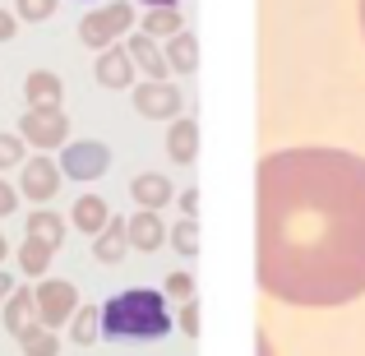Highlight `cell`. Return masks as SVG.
Here are the masks:
<instances>
[{
  "label": "cell",
  "instance_id": "cell-1",
  "mask_svg": "<svg viewBox=\"0 0 365 356\" xmlns=\"http://www.w3.org/2000/svg\"><path fill=\"white\" fill-rule=\"evenodd\" d=\"M259 287L305 310L365 296V158L282 148L259 162Z\"/></svg>",
  "mask_w": 365,
  "mask_h": 356
},
{
  "label": "cell",
  "instance_id": "cell-2",
  "mask_svg": "<svg viewBox=\"0 0 365 356\" xmlns=\"http://www.w3.org/2000/svg\"><path fill=\"white\" fill-rule=\"evenodd\" d=\"M102 333L107 338H167L171 333V315L167 301L158 292H120L102 305Z\"/></svg>",
  "mask_w": 365,
  "mask_h": 356
},
{
  "label": "cell",
  "instance_id": "cell-3",
  "mask_svg": "<svg viewBox=\"0 0 365 356\" xmlns=\"http://www.w3.org/2000/svg\"><path fill=\"white\" fill-rule=\"evenodd\" d=\"M130 24H134V9H130V0H111V5L93 9V14L83 19V24H79V37H83V46L102 51V46L120 42V37L130 33Z\"/></svg>",
  "mask_w": 365,
  "mask_h": 356
},
{
  "label": "cell",
  "instance_id": "cell-4",
  "mask_svg": "<svg viewBox=\"0 0 365 356\" xmlns=\"http://www.w3.org/2000/svg\"><path fill=\"white\" fill-rule=\"evenodd\" d=\"M107 167H111V153L98 139H74L61 153V171L74 180H98V176H107Z\"/></svg>",
  "mask_w": 365,
  "mask_h": 356
},
{
  "label": "cell",
  "instance_id": "cell-5",
  "mask_svg": "<svg viewBox=\"0 0 365 356\" xmlns=\"http://www.w3.org/2000/svg\"><path fill=\"white\" fill-rule=\"evenodd\" d=\"M19 134L37 148H61L65 134H70V121H65L61 107H28L24 121H19Z\"/></svg>",
  "mask_w": 365,
  "mask_h": 356
},
{
  "label": "cell",
  "instance_id": "cell-6",
  "mask_svg": "<svg viewBox=\"0 0 365 356\" xmlns=\"http://www.w3.org/2000/svg\"><path fill=\"white\" fill-rule=\"evenodd\" d=\"M74 310H79L74 283H61V278H51V283H37V315H42V324L61 329V324L74 320Z\"/></svg>",
  "mask_w": 365,
  "mask_h": 356
},
{
  "label": "cell",
  "instance_id": "cell-7",
  "mask_svg": "<svg viewBox=\"0 0 365 356\" xmlns=\"http://www.w3.org/2000/svg\"><path fill=\"white\" fill-rule=\"evenodd\" d=\"M134 107L148 121H176L180 116V88H171L167 79H148L134 88Z\"/></svg>",
  "mask_w": 365,
  "mask_h": 356
},
{
  "label": "cell",
  "instance_id": "cell-8",
  "mask_svg": "<svg viewBox=\"0 0 365 356\" xmlns=\"http://www.w3.org/2000/svg\"><path fill=\"white\" fill-rule=\"evenodd\" d=\"M134 56H130V46H102V56H98V65H93V74H98V83L102 88H130L134 83Z\"/></svg>",
  "mask_w": 365,
  "mask_h": 356
},
{
  "label": "cell",
  "instance_id": "cell-9",
  "mask_svg": "<svg viewBox=\"0 0 365 356\" xmlns=\"http://www.w3.org/2000/svg\"><path fill=\"white\" fill-rule=\"evenodd\" d=\"M61 176H65V171L56 167L51 158H33V162H24L19 185H24V195L33 199V204H42V199H51L56 190H61Z\"/></svg>",
  "mask_w": 365,
  "mask_h": 356
},
{
  "label": "cell",
  "instance_id": "cell-10",
  "mask_svg": "<svg viewBox=\"0 0 365 356\" xmlns=\"http://www.w3.org/2000/svg\"><path fill=\"white\" fill-rule=\"evenodd\" d=\"M162 240H167V227H162L158 208H139V213L130 218V245L143 250V255H153Z\"/></svg>",
  "mask_w": 365,
  "mask_h": 356
},
{
  "label": "cell",
  "instance_id": "cell-11",
  "mask_svg": "<svg viewBox=\"0 0 365 356\" xmlns=\"http://www.w3.org/2000/svg\"><path fill=\"white\" fill-rule=\"evenodd\" d=\"M125 250H130V223H125V218H111V223L98 232V245H93V255H98L102 264H120Z\"/></svg>",
  "mask_w": 365,
  "mask_h": 356
},
{
  "label": "cell",
  "instance_id": "cell-12",
  "mask_svg": "<svg viewBox=\"0 0 365 356\" xmlns=\"http://www.w3.org/2000/svg\"><path fill=\"white\" fill-rule=\"evenodd\" d=\"M125 46H130L134 65H139V70H148V79H167L171 61H167V56L158 51V42H153L148 33H134V37H130V42H125Z\"/></svg>",
  "mask_w": 365,
  "mask_h": 356
},
{
  "label": "cell",
  "instance_id": "cell-13",
  "mask_svg": "<svg viewBox=\"0 0 365 356\" xmlns=\"http://www.w3.org/2000/svg\"><path fill=\"white\" fill-rule=\"evenodd\" d=\"M37 320H42V315H37V292H28V287H19V292H14V296L5 301V329H9V333L19 338V333H24L28 324H37Z\"/></svg>",
  "mask_w": 365,
  "mask_h": 356
},
{
  "label": "cell",
  "instance_id": "cell-14",
  "mask_svg": "<svg viewBox=\"0 0 365 356\" xmlns=\"http://www.w3.org/2000/svg\"><path fill=\"white\" fill-rule=\"evenodd\" d=\"M130 195H134V204H139V208H162L171 199V180L162 176V171H143V176H134Z\"/></svg>",
  "mask_w": 365,
  "mask_h": 356
},
{
  "label": "cell",
  "instance_id": "cell-15",
  "mask_svg": "<svg viewBox=\"0 0 365 356\" xmlns=\"http://www.w3.org/2000/svg\"><path fill=\"white\" fill-rule=\"evenodd\" d=\"M24 98L28 107H61V79L51 70H33L24 79Z\"/></svg>",
  "mask_w": 365,
  "mask_h": 356
},
{
  "label": "cell",
  "instance_id": "cell-16",
  "mask_svg": "<svg viewBox=\"0 0 365 356\" xmlns=\"http://www.w3.org/2000/svg\"><path fill=\"white\" fill-rule=\"evenodd\" d=\"M107 223H111V208L102 204L98 195H83L79 204H74V232H83V236H98Z\"/></svg>",
  "mask_w": 365,
  "mask_h": 356
},
{
  "label": "cell",
  "instance_id": "cell-17",
  "mask_svg": "<svg viewBox=\"0 0 365 356\" xmlns=\"http://www.w3.org/2000/svg\"><path fill=\"white\" fill-rule=\"evenodd\" d=\"M167 153H171V162H195V153H199V125L190 121V116L171 125V134H167Z\"/></svg>",
  "mask_w": 365,
  "mask_h": 356
},
{
  "label": "cell",
  "instance_id": "cell-18",
  "mask_svg": "<svg viewBox=\"0 0 365 356\" xmlns=\"http://www.w3.org/2000/svg\"><path fill=\"white\" fill-rule=\"evenodd\" d=\"M167 61H171V70H180V74H195L199 70V42H195V33H176L167 42Z\"/></svg>",
  "mask_w": 365,
  "mask_h": 356
},
{
  "label": "cell",
  "instance_id": "cell-19",
  "mask_svg": "<svg viewBox=\"0 0 365 356\" xmlns=\"http://www.w3.org/2000/svg\"><path fill=\"white\" fill-rule=\"evenodd\" d=\"M19 347H24V356H56L61 342H56L51 324H28V329L19 333Z\"/></svg>",
  "mask_w": 365,
  "mask_h": 356
},
{
  "label": "cell",
  "instance_id": "cell-20",
  "mask_svg": "<svg viewBox=\"0 0 365 356\" xmlns=\"http://www.w3.org/2000/svg\"><path fill=\"white\" fill-rule=\"evenodd\" d=\"M51 255H56V245H46V240L28 236V240H24V250H19V268H24L28 278H42L46 268H51Z\"/></svg>",
  "mask_w": 365,
  "mask_h": 356
},
{
  "label": "cell",
  "instance_id": "cell-21",
  "mask_svg": "<svg viewBox=\"0 0 365 356\" xmlns=\"http://www.w3.org/2000/svg\"><path fill=\"white\" fill-rule=\"evenodd\" d=\"M28 236L46 240V245H61V240H65V223L51 213V208H33V213H28Z\"/></svg>",
  "mask_w": 365,
  "mask_h": 356
},
{
  "label": "cell",
  "instance_id": "cell-22",
  "mask_svg": "<svg viewBox=\"0 0 365 356\" xmlns=\"http://www.w3.org/2000/svg\"><path fill=\"white\" fill-rule=\"evenodd\" d=\"M143 33H148V37H176L180 33L176 5H148V14H143Z\"/></svg>",
  "mask_w": 365,
  "mask_h": 356
},
{
  "label": "cell",
  "instance_id": "cell-23",
  "mask_svg": "<svg viewBox=\"0 0 365 356\" xmlns=\"http://www.w3.org/2000/svg\"><path fill=\"white\" fill-rule=\"evenodd\" d=\"M70 324H74V342H79V347H93L98 333H102V310L98 305H79Z\"/></svg>",
  "mask_w": 365,
  "mask_h": 356
},
{
  "label": "cell",
  "instance_id": "cell-24",
  "mask_svg": "<svg viewBox=\"0 0 365 356\" xmlns=\"http://www.w3.org/2000/svg\"><path fill=\"white\" fill-rule=\"evenodd\" d=\"M171 250H180V255H199V223L195 218H180L176 227H171Z\"/></svg>",
  "mask_w": 365,
  "mask_h": 356
},
{
  "label": "cell",
  "instance_id": "cell-25",
  "mask_svg": "<svg viewBox=\"0 0 365 356\" xmlns=\"http://www.w3.org/2000/svg\"><path fill=\"white\" fill-rule=\"evenodd\" d=\"M24 134H0V171L9 167H24Z\"/></svg>",
  "mask_w": 365,
  "mask_h": 356
},
{
  "label": "cell",
  "instance_id": "cell-26",
  "mask_svg": "<svg viewBox=\"0 0 365 356\" xmlns=\"http://www.w3.org/2000/svg\"><path fill=\"white\" fill-rule=\"evenodd\" d=\"M51 14H56V0H19V19H28V24H42Z\"/></svg>",
  "mask_w": 365,
  "mask_h": 356
},
{
  "label": "cell",
  "instance_id": "cell-27",
  "mask_svg": "<svg viewBox=\"0 0 365 356\" xmlns=\"http://www.w3.org/2000/svg\"><path fill=\"white\" fill-rule=\"evenodd\" d=\"M167 296H176V301H190V296H195V278H190L185 268H176V273L167 278Z\"/></svg>",
  "mask_w": 365,
  "mask_h": 356
},
{
  "label": "cell",
  "instance_id": "cell-28",
  "mask_svg": "<svg viewBox=\"0 0 365 356\" xmlns=\"http://www.w3.org/2000/svg\"><path fill=\"white\" fill-rule=\"evenodd\" d=\"M180 329H185L190 338H199V301H195V296H190L185 310H180Z\"/></svg>",
  "mask_w": 365,
  "mask_h": 356
},
{
  "label": "cell",
  "instance_id": "cell-29",
  "mask_svg": "<svg viewBox=\"0 0 365 356\" xmlns=\"http://www.w3.org/2000/svg\"><path fill=\"white\" fill-rule=\"evenodd\" d=\"M14 208H19V195L5 185V180H0V218H5V213H14Z\"/></svg>",
  "mask_w": 365,
  "mask_h": 356
},
{
  "label": "cell",
  "instance_id": "cell-30",
  "mask_svg": "<svg viewBox=\"0 0 365 356\" xmlns=\"http://www.w3.org/2000/svg\"><path fill=\"white\" fill-rule=\"evenodd\" d=\"M19 33V24H14V14L9 9H0V42H9V37Z\"/></svg>",
  "mask_w": 365,
  "mask_h": 356
},
{
  "label": "cell",
  "instance_id": "cell-31",
  "mask_svg": "<svg viewBox=\"0 0 365 356\" xmlns=\"http://www.w3.org/2000/svg\"><path fill=\"white\" fill-rule=\"evenodd\" d=\"M180 208H185V218H195V208H199V190H185V195H180Z\"/></svg>",
  "mask_w": 365,
  "mask_h": 356
},
{
  "label": "cell",
  "instance_id": "cell-32",
  "mask_svg": "<svg viewBox=\"0 0 365 356\" xmlns=\"http://www.w3.org/2000/svg\"><path fill=\"white\" fill-rule=\"evenodd\" d=\"M14 296V283H9V273H0V301H9Z\"/></svg>",
  "mask_w": 365,
  "mask_h": 356
},
{
  "label": "cell",
  "instance_id": "cell-33",
  "mask_svg": "<svg viewBox=\"0 0 365 356\" xmlns=\"http://www.w3.org/2000/svg\"><path fill=\"white\" fill-rule=\"evenodd\" d=\"M259 356H273V342H268L264 333H259Z\"/></svg>",
  "mask_w": 365,
  "mask_h": 356
},
{
  "label": "cell",
  "instance_id": "cell-34",
  "mask_svg": "<svg viewBox=\"0 0 365 356\" xmlns=\"http://www.w3.org/2000/svg\"><path fill=\"white\" fill-rule=\"evenodd\" d=\"M139 5H176V0H139Z\"/></svg>",
  "mask_w": 365,
  "mask_h": 356
},
{
  "label": "cell",
  "instance_id": "cell-35",
  "mask_svg": "<svg viewBox=\"0 0 365 356\" xmlns=\"http://www.w3.org/2000/svg\"><path fill=\"white\" fill-rule=\"evenodd\" d=\"M361 33H365V0H361Z\"/></svg>",
  "mask_w": 365,
  "mask_h": 356
},
{
  "label": "cell",
  "instance_id": "cell-36",
  "mask_svg": "<svg viewBox=\"0 0 365 356\" xmlns=\"http://www.w3.org/2000/svg\"><path fill=\"white\" fill-rule=\"evenodd\" d=\"M5 250H9V245H5V236H0V259H5Z\"/></svg>",
  "mask_w": 365,
  "mask_h": 356
}]
</instances>
